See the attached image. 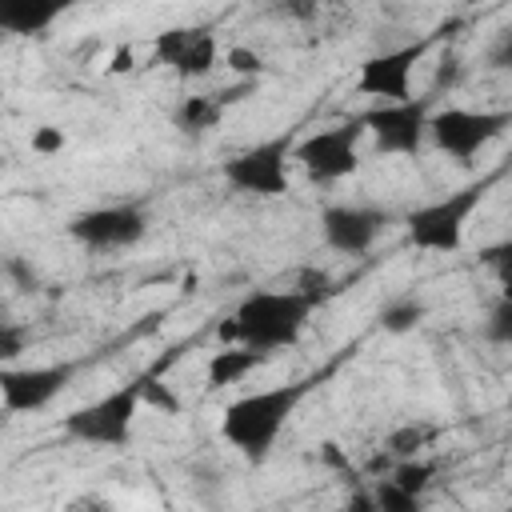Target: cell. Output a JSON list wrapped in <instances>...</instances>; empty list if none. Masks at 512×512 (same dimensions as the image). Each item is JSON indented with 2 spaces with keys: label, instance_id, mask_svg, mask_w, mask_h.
<instances>
[{
  "label": "cell",
  "instance_id": "obj_1",
  "mask_svg": "<svg viewBox=\"0 0 512 512\" xmlns=\"http://www.w3.org/2000/svg\"><path fill=\"white\" fill-rule=\"evenodd\" d=\"M312 384H316V376H304V380H288V384H272V388H256L248 396H236L220 412V436L248 464H264L272 456L280 432L288 428L292 412L312 392Z\"/></svg>",
  "mask_w": 512,
  "mask_h": 512
},
{
  "label": "cell",
  "instance_id": "obj_2",
  "mask_svg": "<svg viewBox=\"0 0 512 512\" xmlns=\"http://www.w3.org/2000/svg\"><path fill=\"white\" fill-rule=\"evenodd\" d=\"M316 304L320 300L308 296V292H300V288H256L232 312V320H236V344L256 348L264 356L284 352V348H292L304 336Z\"/></svg>",
  "mask_w": 512,
  "mask_h": 512
},
{
  "label": "cell",
  "instance_id": "obj_3",
  "mask_svg": "<svg viewBox=\"0 0 512 512\" xmlns=\"http://www.w3.org/2000/svg\"><path fill=\"white\" fill-rule=\"evenodd\" d=\"M492 180H472L456 192H444L420 208H412L404 216V232H408V244L420 248V252H436V256H448L464 244V228L472 220V212L484 204Z\"/></svg>",
  "mask_w": 512,
  "mask_h": 512
},
{
  "label": "cell",
  "instance_id": "obj_4",
  "mask_svg": "<svg viewBox=\"0 0 512 512\" xmlns=\"http://www.w3.org/2000/svg\"><path fill=\"white\" fill-rule=\"evenodd\" d=\"M140 408H144V400H140V376H136V380L116 384L112 392L96 396L92 404L72 408L60 420V428L68 440H80L92 448H128Z\"/></svg>",
  "mask_w": 512,
  "mask_h": 512
},
{
  "label": "cell",
  "instance_id": "obj_5",
  "mask_svg": "<svg viewBox=\"0 0 512 512\" xmlns=\"http://www.w3.org/2000/svg\"><path fill=\"white\" fill-rule=\"evenodd\" d=\"M512 124V112H488V108H440L428 112V140L436 152H444L456 164H472L504 128Z\"/></svg>",
  "mask_w": 512,
  "mask_h": 512
},
{
  "label": "cell",
  "instance_id": "obj_6",
  "mask_svg": "<svg viewBox=\"0 0 512 512\" xmlns=\"http://www.w3.org/2000/svg\"><path fill=\"white\" fill-rule=\"evenodd\" d=\"M292 144H296V136L284 132V136L260 140V144H252V148L228 156L224 168H220L224 184H228L232 192H244V196H264V200L284 196L288 184H292V172H288V164H292Z\"/></svg>",
  "mask_w": 512,
  "mask_h": 512
},
{
  "label": "cell",
  "instance_id": "obj_7",
  "mask_svg": "<svg viewBox=\"0 0 512 512\" xmlns=\"http://www.w3.org/2000/svg\"><path fill=\"white\" fill-rule=\"evenodd\" d=\"M360 140H364V120H344L320 132H308L304 140L292 144V160L304 168L312 184H336L360 168Z\"/></svg>",
  "mask_w": 512,
  "mask_h": 512
},
{
  "label": "cell",
  "instance_id": "obj_8",
  "mask_svg": "<svg viewBox=\"0 0 512 512\" xmlns=\"http://www.w3.org/2000/svg\"><path fill=\"white\" fill-rule=\"evenodd\" d=\"M428 112L432 96H404L380 100V108L364 112V132H372V148L380 156H416L428 140Z\"/></svg>",
  "mask_w": 512,
  "mask_h": 512
},
{
  "label": "cell",
  "instance_id": "obj_9",
  "mask_svg": "<svg viewBox=\"0 0 512 512\" xmlns=\"http://www.w3.org/2000/svg\"><path fill=\"white\" fill-rule=\"evenodd\" d=\"M148 232V216L136 204H108V208H88L68 220V236L92 252H116L140 244Z\"/></svg>",
  "mask_w": 512,
  "mask_h": 512
},
{
  "label": "cell",
  "instance_id": "obj_10",
  "mask_svg": "<svg viewBox=\"0 0 512 512\" xmlns=\"http://www.w3.org/2000/svg\"><path fill=\"white\" fill-rule=\"evenodd\" d=\"M76 368L72 364H32V368H0V408L12 416H28L48 408L68 384Z\"/></svg>",
  "mask_w": 512,
  "mask_h": 512
},
{
  "label": "cell",
  "instance_id": "obj_11",
  "mask_svg": "<svg viewBox=\"0 0 512 512\" xmlns=\"http://www.w3.org/2000/svg\"><path fill=\"white\" fill-rule=\"evenodd\" d=\"M424 52H428V40H412V44H400L392 52L368 56L360 64V72H356V92L372 96V100H404V96H412V72L424 60Z\"/></svg>",
  "mask_w": 512,
  "mask_h": 512
},
{
  "label": "cell",
  "instance_id": "obj_12",
  "mask_svg": "<svg viewBox=\"0 0 512 512\" xmlns=\"http://www.w3.org/2000/svg\"><path fill=\"white\" fill-rule=\"evenodd\" d=\"M388 220L392 216L384 208H372V204H328L320 212V236L332 252L360 256L380 240Z\"/></svg>",
  "mask_w": 512,
  "mask_h": 512
},
{
  "label": "cell",
  "instance_id": "obj_13",
  "mask_svg": "<svg viewBox=\"0 0 512 512\" xmlns=\"http://www.w3.org/2000/svg\"><path fill=\"white\" fill-rule=\"evenodd\" d=\"M76 4L80 0H0V32H8V36H44Z\"/></svg>",
  "mask_w": 512,
  "mask_h": 512
},
{
  "label": "cell",
  "instance_id": "obj_14",
  "mask_svg": "<svg viewBox=\"0 0 512 512\" xmlns=\"http://www.w3.org/2000/svg\"><path fill=\"white\" fill-rule=\"evenodd\" d=\"M268 356L256 352V348H244V344H224L220 352H212L208 368H204V380L208 388H228V384H240L252 368H260Z\"/></svg>",
  "mask_w": 512,
  "mask_h": 512
},
{
  "label": "cell",
  "instance_id": "obj_15",
  "mask_svg": "<svg viewBox=\"0 0 512 512\" xmlns=\"http://www.w3.org/2000/svg\"><path fill=\"white\" fill-rule=\"evenodd\" d=\"M216 64H220V44H216L212 28H196L192 40H188V48H184L180 60L172 64V72H176L180 80H204Z\"/></svg>",
  "mask_w": 512,
  "mask_h": 512
},
{
  "label": "cell",
  "instance_id": "obj_16",
  "mask_svg": "<svg viewBox=\"0 0 512 512\" xmlns=\"http://www.w3.org/2000/svg\"><path fill=\"white\" fill-rule=\"evenodd\" d=\"M220 116H224V108H220L216 96H184L176 104V112H172V124L184 136H204V132H212L220 124Z\"/></svg>",
  "mask_w": 512,
  "mask_h": 512
},
{
  "label": "cell",
  "instance_id": "obj_17",
  "mask_svg": "<svg viewBox=\"0 0 512 512\" xmlns=\"http://www.w3.org/2000/svg\"><path fill=\"white\" fill-rule=\"evenodd\" d=\"M424 316H428L424 300H416V296H392V300H384V304H380L376 324H380L384 332H392V336H404V332L420 328V320H424Z\"/></svg>",
  "mask_w": 512,
  "mask_h": 512
},
{
  "label": "cell",
  "instance_id": "obj_18",
  "mask_svg": "<svg viewBox=\"0 0 512 512\" xmlns=\"http://www.w3.org/2000/svg\"><path fill=\"white\" fill-rule=\"evenodd\" d=\"M432 440H436V428H432V424L408 420V424H400V428H392V432H388L384 452H388V460H408V456H420Z\"/></svg>",
  "mask_w": 512,
  "mask_h": 512
},
{
  "label": "cell",
  "instance_id": "obj_19",
  "mask_svg": "<svg viewBox=\"0 0 512 512\" xmlns=\"http://www.w3.org/2000/svg\"><path fill=\"white\" fill-rule=\"evenodd\" d=\"M432 476H436V468H432L428 460H420V456L392 460V472H388V480H396L400 488H408V492H416V496H424V488L432 484Z\"/></svg>",
  "mask_w": 512,
  "mask_h": 512
},
{
  "label": "cell",
  "instance_id": "obj_20",
  "mask_svg": "<svg viewBox=\"0 0 512 512\" xmlns=\"http://www.w3.org/2000/svg\"><path fill=\"white\" fill-rule=\"evenodd\" d=\"M372 504H376V512H420V496L400 488L396 480H376Z\"/></svg>",
  "mask_w": 512,
  "mask_h": 512
},
{
  "label": "cell",
  "instance_id": "obj_21",
  "mask_svg": "<svg viewBox=\"0 0 512 512\" xmlns=\"http://www.w3.org/2000/svg\"><path fill=\"white\" fill-rule=\"evenodd\" d=\"M224 68L232 72V76H240V80H260L264 76V56L256 52V48H248V44H232L228 52H224Z\"/></svg>",
  "mask_w": 512,
  "mask_h": 512
},
{
  "label": "cell",
  "instance_id": "obj_22",
  "mask_svg": "<svg viewBox=\"0 0 512 512\" xmlns=\"http://www.w3.org/2000/svg\"><path fill=\"white\" fill-rule=\"evenodd\" d=\"M192 32H196V28H164V32L152 40V60L164 64V68H172V64L180 60V52L188 48Z\"/></svg>",
  "mask_w": 512,
  "mask_h": 512
},
{
  "label": "cell",
  "instance_id": "obj_23",
  "mask_svg": "<svg viewBox=\"0 0 512 512\" xmlns=\"http://www.w3.org/2000/svg\"><path fill=\"white\" fill-rule=\"evenodd\" d=\"M0 272H4V280H8L16 292H24V296L40 288V272L32 268L28 256H4V260H0Z\"/></svg>",
  "mask_w": 512,
  "mask_h": 512
},
{
  "label": "cell",
  "instance_id": "obj_24",
  "mask_svg": "<svg viewBox=\"0 0 512 512\" xmlns=\"http://www.w3.org/2000/svg\"><path fill=\"white\" fill-rule=\"evenodd\" d=\"M140 400L148 404V408H160V412H180V400H176V392L164 384V380H156V372H144L140 376Z\"/></svg>",
  "mask_w": 512,
  "mask_h": 512
},
{
  "label": "cell",
  "instance_id": "obj_25",
  "mask_svg": "<svg viewBox=\"0 0 512 512\" xmlns=\"http://www.w3.org/2000/svg\"><path fill=\"white\" fill-rule=\"evenodd\" d=\"M484 340H492V344H512V300H508V296H500V300L492 304V312H488V320H484Z\"/></svg>",
  "mask_w": 512,
  "mask_h": 512
},
{
  "label": "cell",
  "instance_id": "obj_26",
  "mask_svg": "<svg viewBox=\"0 0 512 512\" xmlns=\"http://www.w3.org/2000/svg\"><path fill=\"white\" fill-rule=\"evenodd\" d=\"M28 144H32L36 156H60L64 144H68V136H64V128H56V124H40V128H32Z\"/></svg>",
  "mask_w": 512,
  "mask_h": 512
},
{
  "label": "cell",
  "instance_id": "obj_27",
  "mask_svg": "<svg viewBox=\"0 0 512 512\" xmlns=\"http://www.w3.org/2000/svg\"><path fill=\"white\" fill-rule=\"evenodd\" d=\"M24 344H28V336H24V328H0V360H12V356H20L24 352Z\"/></svg>",
  "mask_w": 512,
  "mask_h": 512
},
{
  "label": "cell",
  "instance_id": "obj_28",
  "mask_svg": "<svg viewBox=\"0 0 512 512\" xmlns=\"http://www.w3.org/2000/svg\"><path fill=\"white\" fill-rule=\"evenodd\" d=\"M132 64H136V52H132V48H116V56H112L108 72H112V76H120V72H128Z\"/></svg>",
  "mask_w": 512,
  "mask_h": 512
},
{
  "label": "cell",
  "instance_id": "obj_29",
  "mask_svg": "<svg viewBox=\"0 0 512 512\" xmlns=\"http://www.w3.org/2000/svg\"><path fill=\"white\" fill-rule=\"evenodd\" d=\"M320 456H324V464H328V468H348V460H344L340 444H332V440H328V444L320 448Z\"/></svg>",
  "mask_w": 512,
  "mask_h": 512
},
{
  "label": "cell",
  "instance_id": "obj_30",
  "mask_svg": "<svg viewBox=\"0 0 512 512\" xmlns=\"http://www.w3.org/2000/svg\"><path fill=\"white\" fill-rule=\"evenodd\" d=\"M0 276H4V272H0Z\"/></svg>",
  "mask_w": 512,
  "mask_h": 512
}]
</instances>
